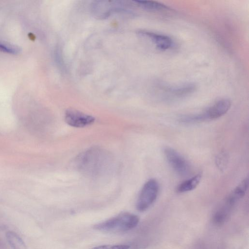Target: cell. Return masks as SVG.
<instances>
[{
  "label": "cell",
  "mask_w": 249,
  "mask_h": 249,
  "mask_svg": "<svg viewBox=\"0 0 249 249\" xmlns=\"http://www.w3.org/2000/svg\"><path fill=\"white\" fill-rule=\"evenodd\" d=\"M139 34L149 38L160 50H167L173 45L172 40L167 36L147 31H141Z\"/></svg>",
  "instance_id": "obj_7"
},
{
  "label": "cell",
  "mask_w": 249,
  "mask_h": 249,
  "mask_svg": "<svg viewBox=\"0 0 249 249\" xmlns=\"http://www.w3.org/2000/svg\"><path fill=\"white\" fill-rule=\"evenodd\" d=\"M65 120L69 125L83 127L89 125L95 121L92 116L74 109H68L65 113Z\"/></svg>",
  "instance_id": "obj_5"
},
{
  "label": "cell",
  "mask_w": 249,
  "mask_h": 249,
  "mask_svg": "<svg viewBox=\"0 0 249 249\" xmlns=\"http://www.w3.org/2000/svg\"><path fill=\"white\" fill-rule=\"evenodd\" d=\"M164 154L168 163L179 175L185 176L190 172V166L187 160L175 149L166 147Z\"/></svg>",
  "instance_id": "obj_4"
},
{
  "label": "cell",
  "mask_w": 249,
  "mask_h": 249,
  "mask_svg": "<svg viewBox=\"0 0 249 249\" xmlns=\"http://www.w3.org/2000/svg\"><path fill=\"white\" fill-rule=\"evenodd\" d=\"M6 238L13 249H26L24 241L16 233L8 231L6 233Z\"/></svg>",
  "instance_id": "obj_10"
},
{
  "label": "cell",
  "mask_w": 249,
  "mask_h": 249,
  "mask_svg": "<svg viewBox=\"0 0 249 249\" xmlns=\"http://www.w3.org/2000/svg\"><path fill=\"white\" fill-rule=\"evenodd\" d=\"M129 247L128 245H106L97 246L91 249H128Z\"/></svg>",
  "instance_id": "obj_13"
},
{
  "label": "cell",
  "mask_w": 249,
  "mask_h": 249,
  "mask_svg": "<svg viewBox=\"0 0 249 249\" xmlns=\"http://www.w3.org/2000/svg\"><path fill=\"white\" fill-rule=\"evenodd\" d=\"M106 154L102 149H89L78 158V166L82 171L90 174L100 173L108 163Z\"/></svg>",
  "instance_id": "obj_2"
},
{
  "label": "cell",
  "mask_w": 249,
  "mask_h": 249,
  "mask_svg": "<svg viewBox=\"0 0 249 249\" xmlns=\"http://www.w3.org/2000/svg\"><path fill=\"white\" fill-rule=\"evenodd\" d=\"M201 179L200 174L195 175L180 184L177 188V191L178 193H185L194 190L198 185Z\"/></svg>",
  "instance_id": "obj_8"
},
{
  "label": "cell",
  "mask_w": 249,
  "mask_h": 249,
  "mask_svg": "<svg viewBox=\"0 0 249 249\" xmlns=\"http://www.w3.org/2000/svg\"><path fill=\"white\" fill-rule=\"evenodd\" d=\"M140 6L147 10L153 11H161L169 10L170 8L160 2L155 1L138 0L135 1Z\"/></svg>",
  "instance_id": "obj_9"
},
{
  "label": "cell",
  "mask_w": 249,
  "mask_h": 249,
  "mask_svg": "<svg viewBox=\"0 0 249 249\" xmlns=\"http://www.w3.org/2000/svg\"><path fill=\"white\" fill-rule=\"evenodd\" d=\"M0 51L7 53L17 54L20 53V49L15 45L0 42Z\"/></svg>",
  "instance_id": "obj_12"
},
{
  "label": "cell",
  "mask_w": 249,
  "mask_h": 249,
  "mask_svg": "<svg viewBox=\"0 0 249 249\" xmlns=\"http://www.w3.org/2000/svg\"><path fill=\"white\" fill-rule=\"evenodd\" d=\"M231 106V102L229 99L218 100L205 112L200 114L202 122L220 118L228 111Z\"/></svg>",
  "instance_id": "obj_6"
},
{
  "label": "cell",
  "mask_w": 249,
  "mask_h": 249,
  "mask_svg": "<svg viewBox=\"0 0 249 249\" xmlns=\"http://www.w3.org/2000/svg\"><path fill=\"white\" fill-rule=\"evenodd\" d=\"M227 156L225 154H221L217 158V165L221 169H224L226 165L227 161Z\"/></svg>",
  "instance_id": "obj_14"
},
{
  "label": "cell",
  "mask_w": 249,
  "mask_h": 249,
  "mask_svg": "<svg viewBox=\"0 0 249 249\" xmlns=\"http://www.w3.org/2000/svg\"><path fill=\"white\" fill-rule=\"evenodd\" d=\"M139 217L124 212L94 226L97 230L107 232H122L131 230L139 223Z\"/></svg>",
  "instance_id": "obj_1"
},
{
  "label": "cell",
  "mask_w": 249,
  "mask_h": 249,
  "mask_svg": "<svg viewBox=\"0 0 249 249\" xmlns=\"http://www.w3.org/2000/svg\"><path fill=\"white\" fill-rule=\"evenodd\" d=\"M159 183L155 179L147 180L142 187L138 196L137 209L140 212H144L149 209L155 202L158 196Z\"/></svg>",
  "instance_id": "obj_3"
},
{
  "label": "cell",
  "mask_w": 249,
  "mask_h": 249,
  "mask_svg": "<svg viewBox=\"0 0 249 249\" xmlns=\"http://www.w3.org/2000/svg\"><path fill=\"white\" fill-rule=\"evenodd\" d=\"M248 185V178H245L236 186L231 194L239 199L245 195Z\"/></svg>",
  "instance_id": "obj_11"
}]
</instances>
